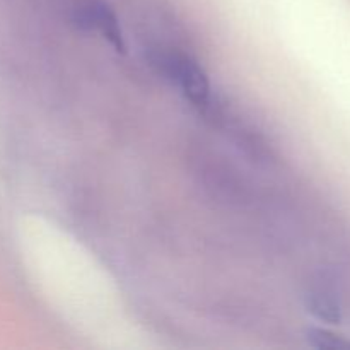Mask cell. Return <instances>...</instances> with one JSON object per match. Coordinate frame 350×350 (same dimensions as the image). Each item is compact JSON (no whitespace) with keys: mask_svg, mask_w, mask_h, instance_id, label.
<instances>
[{"mask_svg":"<svg viewBox=\"0 0 350 350\" xmlns=\"http://www.w3.org/2000/svg\"><path fill=\"white\" fill-rule=\"evenodd\" d=\"M161 72L181 89L195 106H207L211 101V82L204 68L190 57L171 53L157 58Z\"/></svg>","mask_w":350,"mask_h":350,"instance_id":"6da1fadb","label":"cell"},{"mask_svg":"<svg viewBox=\"0 0 350 350\" xmlns=\"http://www.w3.org/2000/svg\"><path fill=\"white\" fill-rule=\"evenodd\" d=\"M75 21L84 29L98 31L118 53H125L126 44L118 17L103 0H81L75 7Z\"/></svg>","mask_w":350,"mask_h":350,"instance_id":"7a4b0ae2","label":"cell"},{"mask_svg":"<svg viewBox=\"0 0 350 350\" xmlns=\"http://www.w3.org/2000/svg\"><path fill=\"white\" fill-rule=\"evenodd\" d=\"M308 308L313 314L327 323H338L340 321V306L328 287H317L308 296Z\"/></svg>","mask_w":350,"mask_h":350,"instance_id":"3957f363","label":"cell"},{"mask_svg":"<svg viewBox=\"0 0 350 350\" xmlns=\"http://www.w3.org/2000/svg\"><path fill=\"white\" fill-rule=\"evenodd\" d=\"M308 342L317 349H327V350H338L350 347V342L342 338L340 335L332 334V332L323 330V328H311L308 332Z\"/></svg>","mask_w":350,"mask_h":350,"instance_id":"277c9868","label":"cell"}]
</instances>
